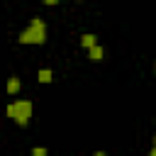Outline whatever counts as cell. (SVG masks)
I'll return each instance as SVG.
<instances>
[{
	"label": "cell",
	"mask_w": 156,
	"mask_h": 156,
	"mask_svg": "<svg viewBox=\"0 0 156 156\" xmlns=\"http://www.w3.org/2000/svg\"><path fill=\"white\" fill-rule=\"evenodd\" d=\"M17 41H20V44H44V41H46V22L39 20V17H34V20L29 22V27L20 32Z\"/></svg>",
	"instance_id": "cell-1"
},
{
	"label": "cell",
	"mask_w": 156,
	"mask_h": 156,
	"mask_svg": "<svg viewBox=\"0 0 156 156\" xmlns=\"http://www.w3.org/2000/svg\"><path fill=\"white\" fill-rule=\"evenodd\" d=\"M7 117H12L15 124L27 127L32 119V100H15L7 105Z\"/></svg>",
	"instance_id": "cell-2"
},
{
	"label": "cell",
	"mask_w": 156,
	"mask_h": 156,
	"mask_svg": "<svg viewBox=\"0 0 156 156\" xmlns=\"http://www.w3.org/2000/svg\"><path fill=\"white\" fill-rule=\"evenodd\" d=\"M88 56H90V61H102L105 49H102L100 44H95V46H90V49H88Z\"/></svg>",
	"instance_id": "cell-3"
},
{
	"label": "cell",
	"mask_w": 156,
	"mask_h": 156,
	"mask_svg": "<svg viewBox=\"0 0 156 156\" xmlns=\"http://www.w3.org/2000/svg\"><path fill=\"white\" fill-rule=\"evenodd\" d=\"M20 88H22V80H20L17 76H12V78L7 80V93H10V95H17Z\"/></svg>",
	"instance_id": "cell-4"
},
{
	"label": "cell",
	"mask_w": 156,
	"mask_h": 156,
	"mask_svg": "<svg viewBox=\"0 0 156 156\" xmlns=\"http://www.w3.org/2000/svg\"><path fill=\"white\" fill-rule=\"evenodd\" d=\"M51 78H54L51 68H39V73H37V80L39 83H51Z\"/></svg>",
	"instance_id": "cell-5"
},
{
	"label": "cell",
	"mask_w": 156,
	"mask_h": 156,
	"mask_svg": "<svg viewBox=\"0 0 156 156\" xmlns=\"http://www.w3.org/2000/svg\"><path fill=\"white\" fill-rule=\"evenodd\" d=\"M95 44H98V37H95V34H83V37H80V46L90 49V46H95Z\"/></svg>",
	"instance_id": "cell-6"
},
{
	"label": "cell",
	"mask_w": 156,
	"mask_h": 156,
	"mask_svg": "<svg viewBox=\"0 0 156 156\" xmlns=\"http://www.w3.org/2000/svg\"><path fill=\"white\" fill-rule=\"evenodd\" d=\"M32 156H49V149L46 146H34L32 149Z\"/></svg>",
	"instance_id": "cell-7"
},
{
	"label": "cell",
	"mask_w": 156,
	"mask_h": 156,
	"mask_svg": "<svg viewBox=\"0 0 156 156\" xmlns=\"http://www.w3.org/2000/svg\"><path fill=\"white\" fill-rule=\"evenodd\" d=\"M44 5H58V0H41Z\"/></svg>",
	"instance_id": "cell-8"
},
{
	"label": "cell",
	"mask_w": 156,
	"mask_h": 156,
	"mask_svg": "<svg viewBox=\"0 0 156 156\" xmlns=\"http://www.w3.org/2000/svg\"><path fill=\"white\" fill-rule=\"evenodd\" d=\"M93 156H107V154H105V151H95Z\"/></svg>",
	"instance_id": "cell-9"
},
{
	"label": "cell",
	"mask_w": 156,
	"mask_h": 156,
	"mask_svg": "<svg viewBox=\"0 0 156 156\" xmlns=\"http://www.w3.org/2000/svg\"><path fill=\"white\" fill-rule=\"evenodd\" d=\"M149 156H156V146H154V149H151V151H149Z\"/></svg>",
	"instance_id": "cell-10"
},
{
	"label": "cell",
	"mask_w": 156,
	"mask_h": 156,
	"mask_svg": "<svg viewBox=\"0 0 156 156\" xmlns=\"http://www.w3.org/2000/svg\"><path fill=\"white\" fill-rule=\"evenodd\" d=\"M154 146H156V134H154Z\"/></svg>",
	"instance_id": "cell-11"
},
{
	"label": "cell",
	"mask_w": 156,
	"mask_h": 156,
	"mask_svg": "<svg viewBox=\"0 0 156 156\" xmlns=\"http://www.w3.org/2000/svg\"><path fill=\"white\" fill-rule=\"evenodd\" d=\"M154 71H156V63H154Z\"/></svg>",
	"instance_id": "cell-12"
}]
</instances>
